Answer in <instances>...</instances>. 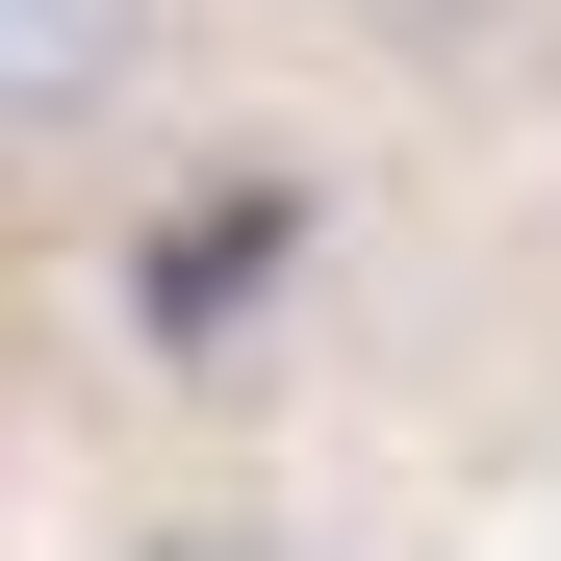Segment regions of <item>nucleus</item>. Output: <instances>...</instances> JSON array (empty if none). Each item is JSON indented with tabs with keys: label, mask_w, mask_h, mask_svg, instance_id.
Here are the masks:
<instances>
[{
	"label": "nucleus",
	"mask_w": 561,
	"mask_h": 561,
	"mask_svg": "<svg viewBox=\"0 0 561 561\" xmlns=\"http://www.w3.org/2000/svg\"><path fill=\"white\" fill-rule=\"evenodd\" d=\"M230 26H280V51H332V77H511L536 51V0H230Z\"/></svg>",
	"instance_id": "f03ea898"
},
{
	"label": "nucleus",
	"mask_w": 561,
	"mask_h": 561,
	"mask_svg": "<svg viewBox=\"0 0 561 561\" xmlns=\"http://www.w3.org/2000/svg\"><path fill=\"white\" fill-rule=\"evenodd\" d=\"M205 77V0H0V205H77L128 179Z\"/></svg>",
	"instance_id": "f257e3e1"
},
{
	"label": "nucleus",
	"mask_w": 561,
	"mask_h": 561,
	"mask_svg": "<svg viewBox=\"0 0 561 561\" xmlns=\"http://www.w3.org/2000/svg\"><path fill=\"white\" fill-rule=\"evenodd\" d=\"M0 409H26V307H0Z\"/></svg>",
	"instance_id": "20e7f679"
},
{
	"label": "nucleus",
	"mask_w": 561,
	"mask_h": 561,
	"mask_svg": "<svg viewBox=\"0 0 561 561\" xmlns=\"http://www.w3.org/2000/svg\"><path fill=\"white\" fill-rule=\"evenodd\" d=\"M77 561H357V536H332L307 485H128Z\"/></svg>",
	"instance_id": "7ed1b4c3"
}]
</instances>
